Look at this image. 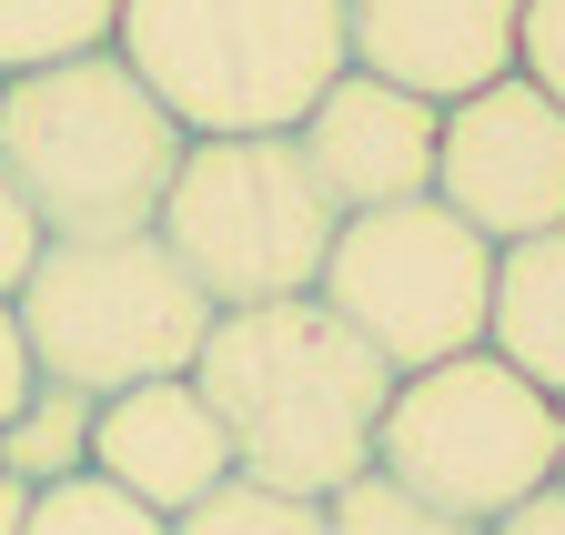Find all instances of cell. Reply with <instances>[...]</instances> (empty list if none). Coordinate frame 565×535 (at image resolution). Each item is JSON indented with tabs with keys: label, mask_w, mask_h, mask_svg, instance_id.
Instances as JSON below:
<instances>
[{
	"label": "cell",
	"mask_w": 565,
	"mask_h": 535,
	"mask_svg": "<svg viewBox=\"0 0 565 535\" xmlns=\"http://www.w3.org/2000/svg\"><path fill=\"white\" fill-rule=\"evenodd\" d=\"M192 384L233 435V475L282 485V495H323V505L353 475H374L394 364L323 293L212 313L202 354H192Z\"/></svg>",
	"instance_id": "obj_1"
},
{
	"label": "cell",
	"mask_w": 565,
	"mask_h": 535,
	"mask_svg": "<svg viewBox=\"0 0 565 535\" xmlns=\"http://www.w3.org/2000/svg\"><path fill=\"white\" fill-rule=\"evenodd\" d=\"M182 172V121L131 82L121 51H82L0 82V182L51 243H121L162 223Z\"/></svg>",
	"instance_id": "obj_2"
},
{
	"label": "cell",
	"mask_w": 565,
	"mask_h": 535,
	"mask_svg": "<svg viewBox=\"0 0 565 535\" xmlns=\"http://www.w3.org/2000/svg\"><path fill=\"white\" fill-rule=\"evenodd\" d=\"M111 51L182 121V142L294 131L353 72L343 0H121Z\"/></svg>",
	"instance_id": "obj_3"
},
{
	"label": "cell",
	"mask_w": 565,
	"mask_h": 535,
	"mask_svg": "<svg viewBox=\"0 0 565 535\" xmlns=\"http://www.w3.org/2000/svg\"><path fill=\"white\" fill-rule=\"evenodd\" d=\"M11 313H21L31 374L92 394V405H111V394H131V384L192 374L202 333H212V303L172 263L162 233L41 243V263H31V283L11 293Z\"/></svg>",
	"instance_id": "obj_4"
},
{
	"label": "cell",
	"mask_w": 565,
	"mask_h": 535,
	"mask_svg": "<svg viewBox=\"0 0 565 535\" xmlns=\"http://www.w3.org/2000/svg\"><path fill=\"white\" fill-rule=\"evenodd\" d=\"M152 233L172 243V263L202 283L212 313H243V303L313 293L343 213L313 182L294 131H233V142H182V172Z\"/></svg>",
	"instance_id": "obj_5"
},
{
	"label": "cell",
	"mask_w": 565,
	"mask_h": 535,
	"mask_svg": "<svg viewBox=\"0 0 565 535\" xmlns=\"http://www.w3.org/2000/svg\"><path fill=\"white\" fill-rule=\"evenodd\" d=\"M374 475L445 505L465 525H505L555 485V394H535L515 364H494L484 344L455 364L394 374V405L374 435Z\"/></svg>",
	"instance_id": "obj_6"
},
{
	"label": "cell",
	"mask_w": 565,
	"mask_h": 535,
	"mask_svg": "<svg viewBox=\"0 0 565 535\" xmlns=\"http://www.w3.org/2000/svg\"><path fill=\"white\" fill-rule=\"evenodd\" d=\"M313 293L364 333L394 374H424V364H455V354L484 344L494 243L465 213H445L435 192H424V203H384V213H343Z\"/></svg>",
	"instance_id": "obj_7"
},
{
	"label": "cell",
	"mask_w": 565,
	"mask_h": 535,
	"mask_svg": "<svg viewBox=\"0 0 565 535\" xmlns=\"http://www.w3.org/2000/svg\"><path fill=\"white\" fill-rule=\"evenodd\" d=\"M435 203L465 213L484 243L555 233L565 223V101H545L525 72L455 101L435 142Z\"/></svg>",
	"instance_id": "obj_8"
},
{
	"label": "cell",
	"mask_w": 565,
	"mask_h": 535,
	"mask_svg": "<svg viewBox=\"0 0 565 535\" xmlns=\"http://www.w3.org/2000/svg\"><path fill=\"white\" fill-rule=\"evenodd\" d=\"M343 41H353V72L455 111L515 72L525 0H343Z\"/></svg>",
	"instance_id": "obj_9"
},
{
	"label": "cell",
	"mask_w": 565,
	"mask_h": 535,
	"mask_svg": "<svg viewBox=\"0 0 565 535\" xmlns=\"http://www.w3.org/2000/svg\"><path fill=\"white\" fill-rule=\"evenodd\" d=\"M294 142H303L313 182L333 192V213H384V203H424V192H435L445 111L394 92V82H374V72H343L294 121Z\"/></svg>",
	"instance_id": "obj_10"
},
{
	"label": "cell",
	"mask_w": 565,
	"mask_h": 535,
	"mask_svg": "<svg viewBox=\"0 0 565 535\" xmlns=\"http://www.w3.org/2000/svg\"><path fill=\"white\" fill-rule=\"evenodd\" d=\"M92 475H111L121 495H141L152 515H182L212 485H233V435H223V415L202 405L192 374L131 384V394H111L102 425H92Z\"/></svg>",
	"instance_id": "obj_11"
},
{
	"label": "cell",
	"mask_w": 565,
	"mask_h": 535,
	"mask_svg": "<svg viewBox=\"0 0 565 535\" xmlns=\"http://www.w3.org/2000/svg\"><path fill=\"white\" fill-rule=\"evenodd\" d=\"M484 354L515 364L535 394H555V405H565V223L535 233V243H494Z\"/></svg>",
	"instance_id": "obj_12"
},
{
	"label": "cell",
	"mask_w": 565,
	"mask_h": 535,
	"mask_svg": "<svg viewBox=\"0 0 565 535\" xmlns=\"http://www.w3.org/2000/svg\"><path fill=\"white\" fill-rule=\"evenodd\" d=\"M92 425H102L92 394H71V384H31V405L0 425V475H21V485L92 475Z\"/></svg>",
	"instance_id": "obj_13"
},
{
	"label": "cell",
	"mask_w": 565,
	"mask_h": 535,
	"mask_svg": "<svg viewBox=\"0 0 565 535\" xmlns=\"http://www.w3.org/2000/svg\"><path fill=\"white\" fill-rule=\"evenodd\" d=\"M111 31H121V0H0V82L111 51Z\"/></svg>",
	"instance_id": "obj_14"
},
{
	"label": "cell",
	"mask_w": 565,
	"mask_h": 535,
	"mask_svg": "<svg viewBox=\"0 0 565 535\" xmlns=\"http://www.w3.org/2000/svg\"><path fill=\"white\" fill-rule=\"evenodd\" d=\"M172 535H333V505H323V495H282V485L233 475V485H212L202 505H182Z\"/></svg>",
	"instance_id": "obj_15"
},
{
	"label": "cell",
	"mask_w": 565,
	"mask_h": 535,
	"mask_svg": "<svg viewBox=\"0 0 565 535\" xmlns=\"http://www.w3.org/2000/svg\"><path fill=\"white\" fill-rule=\"evenodd\" d=\"M21 535H172V515L121 495L111 475H61V485H31V525Z\"/></svg>",
	"instance_id": "obj_16"
},
{
	"label": "cell",
	"mask_w": 565,
	"mask_h": 535,
	"mask_svg": "<svg viewBox=\"0 0 565 535\" xmlns=\"http://www.w3.org/2000/svg\"><path fill=\"white\" fill-rule=\"evenodd\" d=\"M333 535H494V525H465V515L424 505V495H404V485H384V475H353V485L333 495Z\"/></svg>",
	"instance_id": "obj_17"
},
{
	"label": "cell",
	"mask_w": 565,
	"mask_h": 535,
	"mask_svg": "<svg viewBox=\"0 0 565 535\" xmlns=\"http://www.w3.org/2000/svg\"><path fill=\"white\" fill-rule=\"evenodd\" d=\"M515 72H525L545 101H565V0H525V41H515Z\"/></svg>",
	"instance_id": "obj_18"
},
{
	"label": "cell",
	"mask_w": 565,
	"mask_h": 535,
	"mask_svg": "<svg viewBox=\"0 0 565 535\" xmlns=\"http://www.w3.org/2000/svg\"><path fill=\"white\" fill-rule=\"evenodd\" d=\"M41 243H51V233L31 223V203H21L11 182H0V303H11V293L31 283V263H41Z\"/></svg>",
	"instance_id": "obj_19"
},
{
	"label": "cell",
	"mask_w": 565,
	"mask_h": 535,
	"mask_svg": "<svg viewBox=\"0 0 565 535\" xmlns=\"http://www.w3.org/2000/svg\"><path fill=\"white\" fill-rule=\"evenodd\" d=\"M31 384H41V374H31V344H21V313L0 303V425L31 405Z\"/></svg>",
	"instance_id": "obj_20"
},
{
	"label": "cell",
	"mask_w": 565,
	"mask_h": 535,
	"mask_svg": "<svg viewBox=\"0 0 565 535\" xmlns=\"http://www.w3.org/2000/svg\"><path fill=\"white\" fill-rule=\"evenodd\" d=\"M494 535H565V485H545L535 505H515V515L494 525Z\"/></svg>",
	"instance_id": "obj_21"
},
{
	"label": "cell",
	"mask_w": 565,
	"mask_h": 535,
	"mask_svg": "<svg viewBox=\"0 0 565 535\" xmlns=\"http://www.w3.org/2000/svg\"><path fill=\"white\" fill-rule=\"evenodd\" d=\"M21 525H31V485H21V475H0V535H21Z\"/></svg>",
	"instance_id": "obj_22"
},
{
	"label": "cell",
	"mask_w": 565,
	"mask_h": 535,
	"mask_svg": "<svg viewBox=\"0 0 565 535\" xmlns=\"http://www.w3.org/2000/svg\"><path fill=\"white\" fill-rule=\"evenodd\" d=\"M555 485H565V405H555Z\"/></svg>",
	"instance_id": "obj_23"
}]
</instances>
